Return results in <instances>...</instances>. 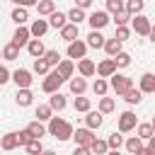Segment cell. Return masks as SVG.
<instances>
[{
  "mask_svg": "<svg viewBox=\"0 0 155 155\" xmlns=\"http://www.w3.org/2000/svg\"><path fill=\"white\" fill-rule=\"evenodd\" d=\"M65 19H68V15H63V12H53V15H51V19H48V27L63 29V27H65Z\"/></svg>",
  "mask_w": 155,
  "mask_h": 155,
  "instance_id": "cell-23",
  "label": "cell"
},
{
  "mask_svg": "<svg viewBox=\"0 0 155 155\" xmlns=\"http://www.w3.org/2000/svg\"><path fill=\"white\" fill-rule=\"evenodd\" d=\"M27 51H29L34 58H44V53H46V48H44V44H41L39 39H29V44H27Z\"/></svg>",
  "mask_w": 155,
  "mask_h": 155,
  "instance_id": "cell-12",
  "label": "cell"
},
{
  "mask_svg": "<svg viewBox=\"0 0 155 155\" xmlns=\"http://www.w3.org/2000/svg\"><path fill=\"white\" fill-rule=\"evenodd\" d=\"M56 70L61 73V78H63V80H68V78L73 75V63H70V61H61Z\"/></svg>",
  "mask_w": 155,
  "mask_h": 155,
  "instance_id": "cell-30",
  "label": "cell"
},
{
  "mask_svg": "<svg viewBox=\"0 0 155 155\" xmlns=\"http://www.w3.org/2000/svg\"><path fill=\"white\" fill-rule=\"evenodd\" d=\"M12 19H15L17 24H24V22L29 19V15H27V7H15V10H12Z\"/></svg>",
  "mask_w": 155,
  "mask_h": 155,
  "instance_id": "cell-32",
  "label": "cell"
},
{
  "mask_svg": "<svg viewBox=\"0 0 155 155\" xmlns=\"http://www.w3.org/2000/svg\"><path fill=\"white\" fill-rule=\"evenodd\" d=\"M148 36H150V41L155 44V27H150V34H148Z\"/></svg>",
  "mask_w": 155,
  "mask_h": 155,
  "instance_id": "cell-55",
  "label": "cell"
},
{
  "mask_svg": "<svg viewBox=\"0 0 155 155\" xmlns=\"http://www.w3.org/2000/svg\"><path fill=\"white\" fill-rule=\"evenodd\" d=\"M68 19H70V24H80V22L85 19V12H82L80 7H73V10L68 12Z\"/></svg>",
  "mask_w": 155,
  "mask_h": 155,
  "instance_id": "cell-35",
  "label": "cell"
},
{
  "mask_svg": "<svg viewBox=\"0 0 155 155\" xmlns=\"http://www.w3.org/2000/svg\"><path fill=\"white\" fill-rule=\"evenodd\" d=\"M97 73H99V78H111V75L116 73V63H114V58L102 61V63L97 65Z\"/></svg>",
  "mask_w": 155,
  "mask_h": 155,
  "instance_id": "cell-11",
  "label": "cell"
},
{
  "mask_svg": "<svg viewBox=\"0 0 155 155\" xmlns=\"http://www.w3.org/2000/svg\"><path fill=\"white\" fill-rule=\"evenodd\" d=\"M111 90L116 92V94H124L126 90H131L133 87V82H131V78H126V75H119V73H114L111 75Z\"/></svg>",
  "mask_w": 155,
  "mask_h": 155,
  "instance_id": "cell-3",
  "label": "cell"
},
{
  "mask_svg": "<svg viewBox=\"0 0 155 155\" xmlns=\"http://www.w3.org/2000/svg\"><path fill=\"white\" fill-rule=\"evenodd\" d=\"M104 51H107L109 56L121 53V41H116V39H107V41H104Z\"/></svg>",
  "mask_w": 155,
  "mask_h": 155,
  "instance_id": "cell-25",
  "label": "cell"
},
{
  "mask_svg": "<svg viewBox=\"0 0 155 155\" xmlns=\"http://www.w3.org/2000/svg\"><path fill=\"white\" fill-rule=\"evenodd\" d=\"M87 22H90V27L97 31V29H102V27H107V24H109V15H107V12H102V10H97V12H92V15H90V19H87Z\"/></svg>",
  "mask_w": 155,
  "mask_h": 155,
  "instance_id": "cell-6",
  "label": "cell"
},
{
  "mask_svg": "<svg viewBox=\"0 0 155 155\" xmlns=\"http://www.w3.org/2000/svg\"><path fill=\"white\" fill-rule=\"evenodd\" d=\"M10 2H17L19 7H29V5H36L39 0H10Z\"/></svg>",
  "mask_w": 155,
  "mask_h": 155,
  "instance_id": "cell-51",
  "label": "cell"
},
{
  "mask_svg": "<svg viewBox=\"0 0 155 155\" xmlns=\"http://www.w3.org/2000/svg\"><path fill=\"white\" fill-rule=\"evenodd\" d=\"M107 155H119V153H116V150H111V153H107Z\"/></svg>",
  "mask_w": 155,
  "mask_h": 155,
  "instance_id": "cell-57",
  "label": "cell"
},
{
  "mask_svg": "<svg viewBox=\"0 0 155 155\" xmlns=\"http://www.w3.org/2000/svg\"><path fill=\"white\" fill-rule=\"evenodd\" d=\"M61 82H63L61 73H58V70H51V73L46 75V80L41 82V90H44V92H48V94H53V92H58Z\"/></svg>",
  "mask_w": 155,
  "mask_h": 155,
  "instance_id": "cell-2",
  "label": "cell"
},
{
  "mask_svg": "<svg viewBox=\"0 0 155 155\" xmlns=\"http://www.w3.org/2000/svg\"><path fill=\"white\" fill-rule=\"evenodd\" d=\"M24 148H27V153H29V155H41V153H44V145H41V140H29Z\"/></svg>",
  "mask_w": 155,
  "mask_h": 155,
  "instance_id": "cell-37",
  "label": "cell"
},
{
  "mask_svg": "<svg viewBox=\"0 0 155 155\" xmlns=\"http://www.w3.org/2000/svg\"><path fill=\"white\" fill-rule=\"evenodd\" d=\"M85 90H87L85 78H73V80H70V92H73V94H78V97H80Z\"/></svg>",
  "mask_w": 155,
  "mask_h": 155,
  "instance_id": "cell-21",
  "label": "cell"
},
{
  "mask_svg": "<svg viewBox=\"0 0 155 155\" xmlns=\"http://www.w3.org/2000/svg\"><path fill=\"white\" fill-rule=\"evenodd\" d=\"M114 111V99L111 97H102L99 99V114H109Z\"/></svg>",
  "mask_w": 155,
  "mask_h": 155,
  "instance_id": "cell-36",
  "label": "cell"
},
{
  "mask_svg": "<svg viewBox=\"0 0 155 155\" xmlns=\"http://www.w3.org/2000/svg\"><path fill=\"white\" fill-rule=\"evenodd\" d=\"M7 80H10V70H7L5 65H0V85H5Z\"/></svg>",
  "mask_w": 155,
  "mask_h": 155,
  "instance_id": "cell-50",
  "label": "cell"
},
{
  "mask_svg": "<svg viewBox=\"0 0 155 155\" xmlns=\"http://www.w3.org/2000/svg\"><path fill=\"white\" fill-rule=\"evenodd\" d=\"M148 150H150V153H153V155H155V136H153V138H150V143H148Z\"/></svg>",
  "mask_w": 155,
  "mask_h": 155,
  "instance_id": "cell-53",
  "label": "cell"
},
{
  "mask_svg": "<svg viewBox=\"0 0 155 155\" xmlns=\"http://www.w3.org/2000/svg\"><path fill=\"white\" fill-rule=\"evenodd\" d=\"M150 19L148 17H143V15H136V19H133V29H136V34H143V36H148L150 34Z\"/></svg>",
  "mask_w": 155,
  "mask_h": 155,
  "instance_id": "cell-9",
  "label": "cell"
},
{
  "mask_svg": "<svg viewBox=\"0 0 155 155\" xmlns=\"http://www.w3.org/2000/svg\"><path fill=\"white\" fill-rule=\"evenodd\" d=\"M29 29L27 27H17V31H15V36H12V44L17 46V48H22V46H27L29 44Z\"/></svg>",
  "mask_w": 155,
  "mask_h": 155,
  "instance_id": "cell-10",
  "label": "cell"
},
{
  "mask_svg": "<svg viewBox=\"0 0 155 155\" xmlns=\"http://www.w3.org/2000/svg\"><path fill=\"white\" fill-rule=\"evenodd\" d=\"M29 140H34V138H31V136H29V131H27V128H24V131H19V133H17V143H19V145H27V143H29Z\"/></svg>",
  "mask_w": 155,
  "mask_h": 155,
  "instance_id": "cell-47",
  "label": "cell"
},
{
  "mask_svg": "<svg viewBox=\"0 0 155 155\" xmlns=\"http://www.w3.org/2000/svg\"><path fill=\"white\" fill-rule=\"evenodd\" d=\"M78 70H80V75H82V78H90V75H94V73H97V68H94V63H92L90 58H80Z\"/></svg>",
  "mask_w": 155,
  "mask_h": 155,
  "instance_id": "cell-13",
  "label": "cell"
},
{
  "mask_svg": "<svg viewBox=\"0 0 155 155\" xmlns=\"http://www.w3.org/2000/svg\"><path fill=\"white\" fill-rule=\"evenodd\" d=\"M41 155H56V153H53V150H44Z\"/></svg>",
  "mask_w": 155,
  "mask_h": 155,
  "instance_id": "cell-56",
  "label": "cell"
},
{
  "mask_svg": "<svg viewBox=\"0 0 155 155\" xmlns=\"http://www.w3.org/2000/svg\"><path fill=\"white\" fill-rule=\"evenodd\" d=\"M140 92H155V75L153 73L140 75Z\"/></svg>",
  "mask_w": 155,
  "mask_h": 155,
  "instance_id": "cell-17",
  "label": "cell"
},
{
  "mask_svg": "<svg viewBox=\"0 0 155 155\" xmlns=\"http://www.w3.org/2000/svg\"><path fill=\"white\" fill-rule=\"evenodd\" d=\"M107 145H109L111 150H119V148L124 145V138H121L119 133H111V136H109V140H107Z\"/></svg>",
  "mask_w": 155,
  "mask_h": 155,
  "instance_id": "cell-43",
  "label": "cell"
},
{
  "mask_svg": "<svg viewBox=\"0 0 155 155\" xmlns=\"http://www.w3.org/2000/svg\"><path fill=\"white\" fill-rule=\"evenodd\" d=\"M107 87H109V85H107V80H102V78H97V80H94V85H92L94 94H99V97H104V94H107Z\"/></svg>",
  "mask_w": 155,
  "mask_h": 155,
  "instance_id": "cell-39",
  "label": "cell"
},
{
  "mask_svg": "<svg viewBox=\"0 0 155 155\" xmlns=\"http://www.w3.org/2000/svg\"><path fill=\"white\" fill-rule=\"evenodd\" d=\"M48 31V22L46 19H34V24L29 27V34L31 36H44Z\"/></svg>",
  "mask_w": 155,
  "mask_h": 155,
  "instance_id": "cell-14",
  "label": "cell"
},
{
  "mask_svg": "<svg viewBox=\"0 0 155 155\" xmlns=\"http://www.w3.org/2000/svg\"><path fill=\"white\" fill-rule=\"evenodd\" d=\"M87 46H92V48H104V36L99 34V31H90V36H87Z\"/></svg>",
  "mask_w": 155,
  "mask_h": 155,
  "instance_id": "cell-20",
  "label": "cell"
},
{
  "mask_svg": "<svg viewBox=\"0 0 155 155\" xmlns=\"http://www.w3.org/2000/svg\"><path fill=\"white\" fill-rule=\"evenodd\" d=\"M153 136H155V133H153V126H150V124H140V126H138V138H140V140H143V138H153Z\"/></svg>",
  "mask_w": 155,
  "mask_h": 155,
  "instance_id": "cell-42",
  "label": "cell"
},
{
  "mask_svg": "<svg viewBox=\"0 0 155 155\" xmlns=\"http://www.w3.org/2000/svg\"><path fill=\"white\" fill-rule=\"evenodd\" d=\"M27 131H29V136H31L34 140H41V136H46V128H44L41 121H31V124L27 126Z\"/></svg>",
  "mask_w": 155,
  "mask_h": 155,
  "instance_id": "cell-15",
  "label": "cell"
},
{
  "mask_svg": "<svg viewBox=\"0 0 155 155\" xmlns=\"http://www.w3.org/2000/svg\"><path fill=\"white\" fill-rule=\"evenodd\" d=\"M90 150L94 153V155H107V150H109V145H107V140H92L90 143Z\"/></svg>",
  "mask_w": 155,
  "mask_h": 155,
  "instance_id": "cell-29",
  "label": "cell"
},
{
  "mask_svg": "<svg viewBox=\"0 0 155 155\" xmlns=\"http://www.w3.org/2000/svg\"><path fill=\"white\" fill-rule=\"evenodd\" d=\"M85 53H87V44L85 41H70L68 44V56L70 58H85Z\"/></svg>",
  "mask_w": 155,
  "mask_h": 155,
  "instance_id": "cell-8",
  "label": "cell"
},
{
  "mask_svg": "<svg viewBox=\"0 0 155 155\" xmlns=\"http://www.w3.org/2000/svg\"><path fill=\"white\" fill-rule=\"evenodd\" d=\"M140 148H143V143H140V138H138V136H133V138H128V140H126V150H128L131 155H136Z\"/></svg>",
  "mask_w": 155,
  "mask_h": 155,
  "instance_id": "cell-34",
  "label": "cell"
},
{
  "mask_svg": "<svg viewBox=\"0 0 155 155\" xmlns=\"http://www.w3.org/2000/svg\"><path fill=\"white\" fill-rule=\"evenodd\" d=\"M73 138H75V145H85V148H90V143L94 140V136H92L90 128H78V131H73Z\"/></svg>",
  "mask_w": 155,
  "mask_h": 155,
  "instance_id": "cell-7",
  "label": "cell"
},
{
  "mask_svg": "<svg viewBox=\"0 0 155 155\" xmlns=\"http://www.w3.org/2000/svg\"><path fill=\"white\" fill-rule=\"evenodd\" d=\"M107 10L114 12V15H119L124 10V0H107Z\"/></svg>",
  "mask_w": 155,
  "mask_h": 155,
  "instance_id": "cell-45",
  "label": "cell"
},
{
  "mask_svg": "<svg viewBox=\"0 0 155 155\" xmlns=\"http://www.w3.org/2000/svg\"><path fill=\"white\" fill-rule=\"evenodd\" d=\"M12 80L17 82V90H29V85H31V73L24 70V68H19V70L12 73Z\"/></svg>",
  "mask_w": 155,
  "mask_h": 155,
  "instance_id": "cell-4",
  "label": "cell"
},
{
  "mask_svg": "<svg viewBox=\"0 0 155 155\" xmlns=\"http://www.w3.org/2000/svg\"><path fill=\"white\" fill-rule=\"evenodd\" d=\"M44 58H46V63H48V65H58V63H61V53H58V51H53V48H51V51H46V53H44Z\"/></svg>",
  "mask_w": 155,
  "mask_h": 155,
  "instance_id": "cell-40",
  "label": "cell"
},
{
  "mask_svg": "<svg viewBox=\"0 0 155 155\" xmlns=\"http://www.w3.org/2000/svg\"><path fill=\"white\" fill-rule=\"evenodd\" d=\"M51 107L48 104H39L36 107V121H51Z\"/></svg>",
  "mask_w": 155,
  "mask_h": 155,
  "instance_id": "cell-27",
  "label": "cell"
},
{
  "mask_svg": "<svg viewBox=\"0 0 155 155\" xmlns=\"http://www.w3.org/2000/svg\"><path fill=\"white\" fill-rule=\"evenodd\" d=\"M128 19H131V15H128V12H126V10H121V12H119V15H116V24H119V27H124V24H126V22H128Z\"/></svg>",
  "mask_w": 155,
  "mask_h": 155,
  "instance_id": "cell-48",
  "label": "cell"
},
{
  "mask_svg": "<svg viewBox=\"0 0 155 155\" xmlns=\"http://www.w3.org/2000/svg\"><path fill=\"white\" fill-rule=\"evenodd\" d=\"M36 10H39V15H53L56 12V5H53V0H39L36 2Z\"/></svg>",
  "mask_w": 155,
  "mask_h": 155,
  "instance_id": "cell-22",
  "label": "cell"
},
{
  "mask_svg": "<svg viewBox=\"0 0 155 155\" xmlns=\"http://www.w3.org/2000/svg\"><path fill=\"white\" fill-rule=\"evenodd\" d=\"M48 68H51V65L46 63V58H36V61H34V73L46 75V73H48Z\"/></svg>",
  "mask_w": 155,
  "mask_h": 155,
  "instance_id": "cell-38",
  "label": "cell"
},
{
  "mask_svg": "<svg viewBox=\"0 0 155 155\" xmlns=\"http://www.w3.org/2000/svg\"><path fill=\"white\" fill-rule=\"evenodd\" d=\"M85 121H87L90 128H99V126H102V114H99V111H87Z\"/></svg>",
  "mask_w": 155,
  "mask_h": 155,
  "instance_id": "cell-28",
  "label": "cell"
},
{
  "mask_svg": "<svg viewBox=\"0 0 155 155\" xmlns=\"http://www.w3.org/2000/svg\"><path fill=\"white\" fill-rule=\"evenodd\" d=\"M31 97H34V94H31L29 90H17V104H19V107H29V104H31Z\"/></svg>",
  "mask_w": 155,
  "mask_h": 155,
  "instance_id": "cell-31",
  "label": "cell"
},
{
  "mask_svg": "<svg viewBox=\"0 0 155 155\" xmlns=\"http://www.w3.org/2000/svg\"><path fill=\"white\" fill-rule=\"evenodd\" d=\"M75 2H78L75 7H80V10H85V7H90V5H92V0H75Z\"/></svg>",
  "mask_w": 155,
  "mask_h": 155,
  "instance_id": "cell-52",
  "label": "cell"
},
{
  "mask_svg": "<svg viewBox=\"0 0 155 155\" xmlns=\"http://www.w3.org/2000/svg\"><path fill=\"white\" fill-rule=\"evenodd\" d=\"M73 155H92V150H90V148H85V145H75Z\"/></svg>",
  "mask_w": 155,
  "mask_h": 155,
  "instance_id": "cell-49",
  "label": "cell"
},
{
  "mask_svg": "<svg viewBox=\"0 0 155 155\" xmlns=\"http://www.w3.org/2000/svg\"><path fill=\"white\" fill-rule=\"evenodd\" d=\"M124 99H126L128 104H138V102L143 99V92H140V90H133V87H131V90H126V92H124Z\"/></svg>",
  "mask_w": 155,
  "mask_h": 155,
  "instance_id": "cell-26",
  "label": "cell"
},
{
  "mask_svg": "<svg viewBox=\"0 0 155 155\" xmlns=\"http://www.w3.org/2000/svg\"><path fill=\"white\" fill-rule=\"evenodd\" d=\"M0 58H2V51H0Z\"/></svg>",
  "mask_w": 155,
  "mask_h": 155,
  "instance_id": "cell-59",
  "label": "cell"
},
{
  "mask_svg": "<svg viewBox=\"0 0 155 155\" xmlns=\"http://www.w3.org/2000/svg\"><path fill=\"white\" fill-rule=\"evenodd\" d=\"M48 133H51L53 138H58V140H68V138H73V126H70L65 119L51 116V121H48Z\"/></svg>",
  "mask_w": 155,
  "mask_h": 155,
  "instance_id": "cell-1",
  "label": "cell"
},
{
  "mask_svg": "<svg viewBox=\"0 0 155 155\" xmlns=\"http://www.w3.org/2000/svg\"><path fill=\"white\" fill-rule=\"evenodd\" d=\"M150 126H153V133H155V119H153V124H150Z\"/></svg>",
  "mask_w": 155,
  "mask_h": 155,
  "instance_id": "cell-58",
  "label": "cell"
},
{
  "mask_svg": "<svg viewBox=\"0 0 155 155\" xmlns=\"http://www.w3.org/2000/svg\"><path fill=\"white\" fill-rule=\"evenodd\" d=\"M136 155H153V153H150V150H148V148H140V150H138V153H136Z\"/></svg>",
  "mask_w": 155,
  "mask_h": 155,
  "instance_id": "cell-54",
  "label": "cell"
},
{
  "mask_svg": "<svg viewBox=\"0 0 155 155\" xmlns=\"http://www.w3.org/2000/svg\"><path fill=\"white\" fill-rule=\"evenodd\" d=\"M61 39H65L68 44L75 41V39H78V24H65V27L61 29Z\"/></svg>",
  "mask_w": 155,
  "mask_h": 155,
  "instance_id": "cell-19",
  "label": "cell"
},
{
  "mask_svg": "<svg viewBox=\"0 0 155 155\" xmlns=\"http://www.w3.org/2000/svg\"><path fill=\"white\" fill-rule=\"evenodd\" d=\"M114 63H116V68H126V65L131 63V56L121 51V53H116V56H114Z\"/></svg>",
  "mask_w": 155,
  "mask_h": 155,
  "instance_id": "cell-41",
  "label": "cell"
},
{
  "mask_svg": "<svg viewBox=\"0 0 155 155\" xmlns=\"http://www.w3.org/2000/svg\"><path fill=\"white\" fill-rule=\"evenodd\" d=\"M65 104H68V102H65V97H63L61 92H53V94H51L48 107H51L53 111H63V109H65Z\"/></svg>",
  "mask_w": 155,
  "mask_h": 155,
  "instance_id": "cell-18",
  "label": "cell"
},
{
  "mask_svg": "<svg viewBox=\"0 0 155 155\" xmlns=\"http://www.w3.org/2000/svg\"><path fill=\"white\" fill-rule=\"evenodd\" d=\"M136 128V114L133 111H124L121 116H119V131L121 133H128V131H133Z\"/></svg>",
  "mask_w": 155,
  "mask_h": 155,
  "instance_id": "cell-5",
  "label": "cell"
},
{
  "mask_svg": "<svg viewBox=\"0 0 155 155\" xmlns=\"http://www.w3.org/2000/svg\"><path fill=\"white\" fill-rule=\"evenodd\" d=\"M17 56H19V48H17L15 44H7V46L2 48V58H5V61H15Z\"/></svg>",
  "mask_w": 155,
  "mask_h": 155,
  "instance_id": "cell-33",
  "label": "cell"
},
{
  "mask_svg": "<svg viewBox=\"0 0 155 155\" xmlns=\"http://www.w3.org/2000/svg\"><path fill=\"white\" fill-rule=\"evenodd\" d=\"M143 5H145L143 0H128V2L124 5V10H126V12H128V15L133 17V15H140V10H143Z\"/></svg>",
  "mask_w": 155,
  "mask_h": 155,
  "instance_id": "cell-24",
  "label": "cell"
},
{
  "mask_svg": "<svg viewBox=\"0 0 155 155\" xmlns=\"http://www.w3.org/2000/svg\"><path fill=\"white\" fill-rule=\"evenodd\" d=\"M0 145H2V150L5 153H10V150H15L19 143H17V133H5L2 138H0Z\"/></svg>",
  "mask_w": 155,
  "mask_h": 155,
  "instance_id": "cell-16",
  "label": "cell"
},
{
  "mask_svg": "<svg viewBox=\"0 0 155 155\" xmlns=\"http://www.w3.org/2000/svg\"><path fill=\"white\" fill-rule=\"evenodd\" d=\"M128 34H131V31H128V29H126V27H119V29H116V34H114V39H116V41H121V44H124V41H126V39H128Z\"/></svg>",
  "mask_w": 155,
  "mask_h": 155,
  "instance_id": "cell-46",
  "label": "cell"
},
{
  "mask_svg": "<svg viewBox=\"0 0 155 155\" xmlns=\"http://www.w3.org/2000/svg\"><path fill=\"white\" fill-rule=\"evenodd\" d=\"M75 109H78V111H90V99L82 97V94L75 97Z\"/></svg>",
  "mask_w": 155,
  "mask_h": 155,
  "instance_id": "cell-44",
  "label": "cell"
}]
</instances>
